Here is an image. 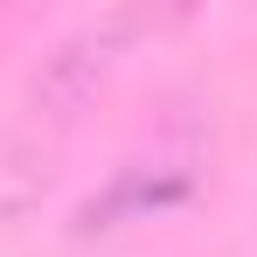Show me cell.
I'll return each instance as SVG.
<instances>
[{"label":"cell","instance_id":"cell-1","mask_svg":"<svg viewBox=\"0 0 257 257\" xmlns=\"http://www.w3.org/2000/svg\"><path fill=\"white\" fill-rule=\"evenodd\" d=\"M181 188H188V181H146V174H125V181H118L104 202H90L84 215H90V222H111V215H132V209H160V202H174Z\"/></svg>","mask_w":257,"mask_h":257}]
</instances>
